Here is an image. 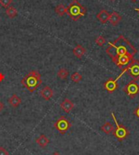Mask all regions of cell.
Segmentation results:
<instances>
[{
    "mask_svg": "<svg viewBox=\"0 0 139 155\" xmlns=\"http://www.w3.org/2000/svg\"><path fill=\"white\" fill-rule=\"evenodd\" d=\"M108 44L109 47L106 49V53L112 58L113 63L115 62L117 58L121 56H134L137 52L136 48L123 35H120L114 42H109Z\"/></svg>",
    "mask_w": 139,
    "mask_h": 155,
    "instance_id": "obj_1",
    "label": "cell"
},
{
    "mask_svg": "<svg viewBox=\"0 0 139 155\" xmlns=\"http://www.w3.org/2000/svg\"><path fill=\"white\" fill-rule=\"evenodd\" d=\"M21 83L30 93H33L37 90V88L42 85V75L40 74L39 72L33 70L21 80Z\"/></svg>",
    "mask_w": 139,
    "mask_h": 155,
    "instance_id": "obj_2",
    "label": "cell"
},
{
    "mask_svg": "<svg viewBox=\"0 0 139 155\" xmlns=\"http://www.w3.org/2000/svg\"><path fill=\"white\" fill-rule=\"evenodd\" d=\"M86 8L77 0H73L68 7H67V14L73 21H77L82 16H86Z\"/></svg>",
    "mask_w": 139,
    "mask_h": 155,
    "instance_id": "obj_3",
    "label": "cell"
},
{
    "mask_svg": "<svg viewBox=\"0 0 139 155\" xmlns=\"http://www.w3.org/2000/svg\"><path fill=\"white\" fill-rule=\"evenodd\" d=\"M112 117L113 120H114L115 125H116V128H115V129H114V131H113L112 134L116 139L118 140L120 142H121V141L124 140L127 137H129V131L124 125H123V124H119L118 121H117V119L115 118V114H114L113 112L112 113Z\"/></svg>",
    "mask_w": 139,
    "mask_h": 155,
    "instance_id": "obj_4",
    "label": "cell"
},
{
    "mask_svg": "<svg viewBox=\"0 0 139 155\" xmlns=\"http://www.w3.org/2000/svg\"><path fill=\"white\" fill-rule=\"evenodd\" d=\"M71 127L72 124L64 116L60 117L54 124V128L62 135L65 134L66 132L70 129Z\"/></svg>",
    "mask_w": 139,
    "mask_h": 155,
    "instance_id": "obj_5",
    "label": "cell"
},
{
    "mask_svg": "<svg viewBox=\"0 0 139 155\" xmlns=\"http://www.w3.org/2000/svg\"><path fill=\"white\" fill-rule=\"evenodd\" d=\"M123 91L129 96L130 98H135L139 93V85L137 83L136 80H133L127 84L123 89Z\"/></svg>",
    "mask_w": 139,
    "mask_h": 155,
    "instance_id": "obj_6",
    "label": "cell"
},
{
    "mask_svg": "<svg viewBox=\"0 0 139 155\" xmlns=\"http://www.w3.org/2000/svg\"><path fill=\"white\" fill-rule=\"evenodd\" d=\"M126 73V68H123L122 70V73L120 74V75L117 76L116 79H112V78H110L109 80H108L104 83V89L108 91V93H114L117 89H118V83H117V80H119V78H121L122 76Z\"/></svg>",
    "mask_w": 139,
    "mask_h": 155,
    "instance_id": "obj_7",
    "label": "cell"
},
{
    "mask_svg": "<svg viewBox=\"0 0 139 155\" xmlns=\"http://www.w3.org/2000/svg\"><path fill=\"white\" fill-rule=\"evenodd\" d=\"M126 72L128 73L134 80H137L139 79V61L137 60H133L129 64L125 67Z\"/></svg>",
    "mask_w": 139,
    "mask_h": 155,
    "instance_id": "obj_8",
    "label": "cell"
},
{
    "mask_svg": "<svg viewBox=\"0 0 139 155\" xmlns=\"http://www.w3.org/2000/svg\"><path fill=\"white\" fill-rule=\"evenodd\" d=\"M40 95L46 101H50L54 96V91L50 86H44L40 91Z\"/></svg>",
    "mask_w": 139,
    "mask_h": 155,
    "instance_id": "obj_9",
    "label": "cell"
},
{
    "mask_svg": "<svg viewBox=\"0 0 139 155\" xmlns=\"http://www.w3.org/2000/svg\"><path fill=\"white\" fill-rule=\"evenodd\" d=\"M74 106L75 105H74L73 102L68 98H64L63 102L60 103V108L68 114L73 111V109L74 108Z\"/></svg>",
    "mask_w": 139,
    "mask_h": 155,
    "instance_id": "obj_10",
    "label": "cell"
},
{
    "mask_svg": "<svg viewBox=\"0 0 139 155\" xmlns=\"http://www.w3.org/2000/svg\"><path fill=\"white\" fill-rule=\"evenodd\" d=\"M96 18L101 24H106L109 21L110 18V13L108 12L107 10H101L96 15Z\"/></svg>",
    "mask_w": 139,
    "mask_h": 155,
    "instance_id": "obj_11",
    "label": "cell"
},
{
    "mask_svg": "<svg viewBox=\"0 0 139 155\" xmlns=\"http://www.w3.org/2000/svg\"><path fill=\"white\" fill-rule=\"evenodd\" d=\"M36 143H37V145L40 146L41 148H46L48 145H49L50 140H49V138H48L46 135L41 134L39 137L36 139Z\"/></svg>",
    "mask_w": 139,
    "mask_h": 155,
    "instance_id": "obj_12",
    "label": "cell"
},
{
    "mask_svg": "<svg viewBox=\"0 0 139 155\" xmlns=\"http://www.w3.org/2000/svg\"><path fill=\"white\" fill-rule=\"evenodd\" d=\"M86 50L82 47V45H76L75 48H73V50L74 56H76L77 59H82L84 56V54H86Z\"/></svg>",
    "mask_w": 139,
    "mask_h": 155,
    "instance_id": "obj_13",
    "label": "cell"
},
{
    "mask_svg": "<svg viewBox=\"0 0 139 155\" xmlns=\"http://www.w3.org/2000/svg\"><path fill=\"white\" fill-rule=\"evenodd\" d=\"M122 21V16L119 14L117 11H113L112 14H110V18L109 21L113 26L118 25L119 23Z\"/></svg>",
    "mask_w": 139,
    "mask_h": 155,
    "instance_id": "obj_14",
    "label": "cell"
},
{
    "mask_svg": "<svg viewBox=\"0 0 139 155\" xmlns=\"http://www.w3.org/2000/svg\"><path fill=\"white\" fill-rule=\"evenodd\" d=\"M21 102H22L21 101V98L16 95V93H14L13 95L11 96V98H9V99H8V102L10 104V106L11 107H13V108L18 107L21 104Z\"/></svg>",
    "mask_w": 139,
    "mask_h": 155,
    "instance_id": "obj_15",
    "label": "cell"
},
{
    "mask_svg": "<svg viewBox=\"0 0 139 155\" xmlns=\"http://www.w3.org/2000/svg\"><path fill=\"white\" fill-rule=\"evenodd\" d=\"M100 129L102 130V132L106 133V134H111V133H112L113 131H114V126H113L112 124H111L110 122H107L105 124H103L102 127H101V128Z\"/></svg>",
    "mask_w": 139,
    "mask_h": 155,
    "instance_id": "obj_16",
    "label": "cell"
},
{
    "mask_svg": "<svg viewBox=\"0 0 139 155\" xmlns=\"http://www.w3.org/2000/svg\"><path fill=\"white\" fill-rule=\"evenodd\" d=\"M55 11L59 16H63L65 14H67V8L63 4L60 3V4H59L55 7Z\"/></svg>",
    "mask_w": 139,
    "mask_h": 155,
    "instance_id": "obj_17",
    "label": "cell"
},
{
    "mask_svg": "<svg viewBox=\"0 0 139 155\" xmlns=\"http://www.w3.org/2000/svg\"><path fill=\"white\" fill-rule=\"evenodd\" d=\"M5 13L7 14V16L9 17V18L13 19L15 18L17 15H18V11L16 10V8H15L14 7H8V8H6Z\"/></svg>",
    "mask_w": 139,
    "mask_h": 155,
    "instance_id": "obj_18",
    "label": "cell"
},
{
    "mask_svg": "<svg viewBox=\"0 0 139 155\" xmlns=\"http://www.w3.org/2000/svg\"><path fill=\"white\" fill-rule=\"evenodd\" d=\"M68 75H69V72L66 68H60L57 73V76L61 80H65Z\"/></svg>",
    "mask_w": 139,
    "mask_h": 155,
    "instance_id": "obj_19",
    "label": "cell"
},
{
    "mask_svg": "<svg viewBox=\"0 0 139 155\" xmlns=\"http://www.w3.org/2000/svg\"><path fill=\"white\" fill-rule=\"evenodd\" d=\"M71 80L72 81H73L74 83H79L81 80H82V76L79 73H74L72 74L71 76Z\"/></svg>",
    "mask_w": 139,
    "mask_h": 155,
    "instance_id": "obj_20",
    "label": "cell"
},
{
    "mask_svg": "<svg viewBox=\"0 0 139 155\" xmlns=\"http://www.w3.org/2000/svg\"><path fill=\"white\" fill-rule=\"evenodd\" d=\"M95 41V43H96L99 47H102V46L106 43V39L104 37L99 36L96 37Z\"/></svg>",
    "mask_w": 139,
    "mask_h": 155,
    "instance_id": "obj_21",
    "label": "cell"
},
{
    "mask_svg": "<svg viewBox=\"0 0 139 155\" xmlns=\"http://www.w3.org/2000/svg\"><path fill=\"white\" fill-rule=\"evenodd\" d=\"M11 3H12V0H0V4L2 5V7L5 8L10 7Z\"/></svg>",
    "mask_w": 139,
    "mask_h": 155,
    "instance_id": "obj_22",
    "label": "cell"
},
{
    "mask_svg": "<svg viewBox=\"0 0 139 155\" xmlns=\"http://www.w3.org/2000/svg\"><path fill=\"white\" fill-rule=\"evenodd\" d=\"M0 155H9V152L7 150V149L3 146H0Z\"/></svg>",
    "mask_w": 139,
    "mask_h": 155,
    "instance_id": "obj_23",
    "label": "cell"
},
{
    "mask_svg": "<svg viewBox=\"0 0 139 155\" xmlns=\"http://www.w3.org/2000/svg\"><path fill=\"white\" fill-rule=\"evenodd\" d=\"M134 115H136L137 117V119H139V106L137 107L136 109H135V111H134Z\"/></svg>",
    "mask_w": 139,
    "mask_h": 155,
    "instance_id": "obj_24",
    "label": "cell"
},
{
    "mask_svg": "<svg viewBox=\"0 0 139 155\" xmlns=\"http://www.w3.org/2000/svg\"><path fill=\"white\" fill-rule=\"evenodd\" d=\"M4 78H5V76L3 75L2 73H0V82H2L4 80Z\"/></svg>",
    "mask_w": 139,
    "mask_h": 155,
    "instance_id": "obj_25",
    "label": "cell"
},
{
    "mask_svg": "<svg viewBox=\"0 0 139 155\" xmlns=\"http://www.w3.org/2000/svg\"><path fill=\"white\" fill-rule=\"evenodd\" d=\"M3 108H4V104L3 103V102L0 101V112L3 111Z\"/></svg>",
    "mask_w": 139,
    "mask_h": 155,
    "instance_id": "obj_26",
    "label": "cell"
},
{
    "mask_svg": "<svg viewBox=\"0 0 139 155\" xmlns=\"http://www.w3.org/2000/svg\"><path fill=\"white\" fill-rule=\"evenodd\" d=\"M52 155H60V153H58V152H55V153H53Z\"/></svg>",
    "mask_w": 139,
    "mask_h": 155,
    "instance_id": "obj_27",
    "label": "cell"
},
{
    "mask_svg": "<svg viewBox=\"0 0 139 155\" xmlns=\"http://www.w3.org/2000/svg\"><path fill=\"white\" fill-rule=\"evenodd\" d=\"M130 1H131V2H133V3H137L138 0H130Z\"/></svg>",
    "mask_w": 139,
    "mask_h": 155,
    "instance_id": "obj_28",
    "label": "cell"
},
{
    "mask_svg": "<svg viewBox=\"0 0 139 155\" xmlns=\"http://www.w3.org/2000/svg\"><path fill=\"white\" fill-rule=\"evenodd\" d=\"M134 10L136 11L137 12H138V14H139V8H135V9H134Z\"/></svg>",
    "mask_w": 139,
    "mask_h": 155,
    "instance_id": "obj_29",
    "label": "cell"
},
{
    "mask_svg": "<svg viewBox=\"0 0 139 155\" xmlns=\"http://www.w3.org/2000/svg\"><path fill=\"white\" fill-rule=\"evenodd\" d=\"M109 1H111V2H114V1H115V0H109Z\"/></svg>",
    "mask_w": 139,
    "mask_h": 155,
    "instance_id": "obj_30",
    "label": "cell"
}]
</instances>
